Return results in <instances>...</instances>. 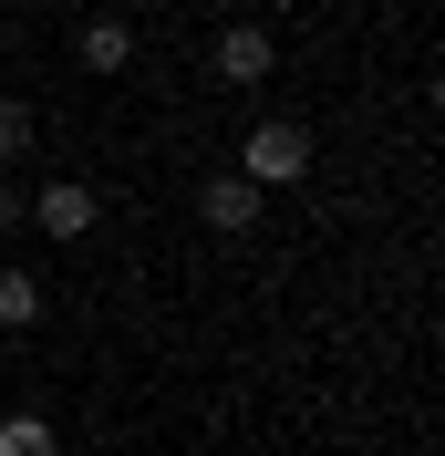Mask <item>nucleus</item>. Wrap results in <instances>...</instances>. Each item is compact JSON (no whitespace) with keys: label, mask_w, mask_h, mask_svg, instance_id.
<instances>
[{"label":"nucleus","mask_w":445,"mask_h":456,"mask_svg":"<svg viewBox=\"0 0 445 456\" xmlns=\"http://www.w3.org/2000/svg\"><path fill=\"white\" fill-rule=\"evenodd\" d=\"M0 456H62V436H53V415H0Z\"/></svg>","instance_id":"423d86ee"},{"label":"nucleus","mask_w":445,"mask_h":456,"mask_svg":"<svg viewBox=\"0 0 445 456\" xmlns=\"http://www.w3.org/2000/svg\"><path fill=\"white\" fill-rule=\"evenodd\" d=\"M31 135H42V125H31V104H21V94H0V167H21Z\"/></svg>","instance_id":"6e6552de"},{"label":"nucleus","mask_w":445,"mask_h":456,"mask_svg":"<svg viewBox=\"0 0 445 456\" xmlns=\"http://www.w3.org/2000/svg\"><path fill=\"white\" fill-rule=\"evenodd\" d=\"M259 208H270V198H259V187H249V176H239V167H228V176H207V187H197V218L218 228V239H239V228H259Z\"/></svg>","instance_id":"20e7f679"},{"label":"nucleus","mask_w":445,"mask_h":456,"mask_svg":"<svg viewBox=\"0 0 445 456\" xmlns=\"http://www.w3.org/2000/svg\"><path fill=\"white\" fill-rule=\"evenodd\" d=\"M207 62H218V84H239V94H249V84H270L279 42H270L259 21H228V31H218V53H207Z\"/></svg>","instance_id":"7ed1b4c3"},{"label":"nucleus","mask_w":445,"mask_h":456,"mask_svg":"<svg viewBox=\"0 0 445 456\" xmlns=\"http://www.w3.org/2000/svg\"><path fill=\"white\" fill-rule=\"evenodd\" d=\"M239 176H249L259 198H279V187H301V176H311V125H290V114L249 125V156H239Z\"/></svg>","instance_id":"f257e3e1"},{"label":"nucleus","mask_w":445,"mask_h":456,"mask_svg":"<svg viewBox=\"0 0 445 456\" xmlns=\"http://www.w3.org/2000/svg\"><path fill=\"white\" fill-rule=\"evenodd\" d=\"M73 53H84V73H135V21H114V11H93V21L73 31Z\"/></svg>","instance_id":"39448f33"},{"label":"nucleus","mask_w":445,"mask_h":456,"mask_svg":"<svg viewBox=\"0 0 445 456\" xmlns=\"http://www.w3.org/2000/svg\"><path fill=\"white\" fill-rule=\"evenodd\" d=\"M42 322V281L31 270H0V332H31Z\"/></svg>","instance_id":"0eeeda50"},{"label":"nucleus","mask_w":445,"mask_h":456,"mask_svg":"<svg viewBox=\"0 0 445 456\" xmlns=\"http://www.w3.org/2000/svg\"><path fill=\"white\" fill-rule=\"evenodd\" d=\"M93 218H104V198H93L84 176H53V187H31V228H42V239H93Z\"/></svg>","instance_id":"f03ea898"}]
</instances>
